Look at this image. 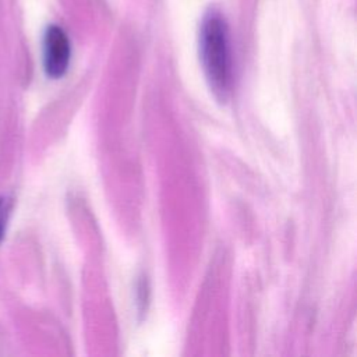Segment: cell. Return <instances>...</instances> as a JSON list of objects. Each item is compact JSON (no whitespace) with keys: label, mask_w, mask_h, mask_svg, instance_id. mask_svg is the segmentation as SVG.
I'll list each match as a JSON object with an SVG mask.
<instances>
[{"label":"cell","mask_w":357,"mask_h":357,"mask_svg":"<svg viewBox=\"0 0 357 357\" xmlns=\"http://www.w3.org/2000/svg\"><path fill=\"white\" fill-rule=\"evenodd\" d=\"M199 54L212 92L218 99L226 100L233 82V64L227 24L216 10H211L202 20Z\"/></svg>","instance_id":"1"},{"label":"cell","mask_w":357,"mask_h":357,"mask_svg":"<svg viewBox=\"0 0 357 357\" xmlns=\"http://www.w3.org/2000/svg\"><path fill=\"white\" fill-rule=\"evenodd\" d=\"M71 57V46L66 32L57 26H47L43 36V67L49 77L60 78L66 74Z\"/></svg>","instance_id":"2"},{"label":"cell","mask_w":357,"mask_h":357,"mask_svg":"<svg viewBox=\"0 0 357 357\" xmlns=\"http://www.w3.org/2000/svg\"><path fill=\"white\" fill-rule=\"evenodd\" d=\"M8 211H10V202L6 198H0V241L3 240V236L6 231Z\"/></svg>","instance_id":"3"}]
</instances>
